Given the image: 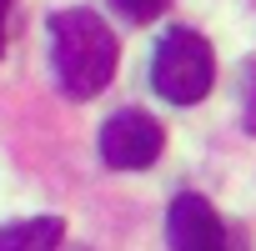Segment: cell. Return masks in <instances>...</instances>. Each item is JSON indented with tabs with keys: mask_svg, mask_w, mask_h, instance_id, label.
Returning <instances> with one entry per match:
<instances>
[{
	"mask_svg": "<svg viewBox=\"0 0 256 251\" xmlns=\"http://www.w3.org/2000/svg\"><path fill=\"white\" fill-rule=\"evenodd\" d=\"M50 60H56L60 90L76 100H90L110 86L120 46L96 10H56L50 16Z\"/></svg>",
	"mask_w": 256,
	"mask_h": 251,
	"instance_id": "1",
	"label": "cell"
},
{
	"mask_svg": "<svg viewBox=\"0 0 256 251\" xmlns=\"http://www.w3.org/2000/svg\"><path fill=\"white\" fill-rule=\"evenodd\" d=\"M151 86H156V96L171 100V106H196V100H206V90L216 86V56H211L206 36L171 26V30L156 40Z\"/></svg>",
	"mask_w": 256,
	"mask_h": 251,
	"instance_id": "2",
	"label": "cell"
},
{
	"mask_svg": "<svg viewBox=\"0 0 256 251\" xmlns=\"http://www.w3.org/2000/svg\"><path fill=\"white\" fill-rule=\"evenodd\" d=\"M166 146V131L161 120H151L146 110H116L106 126H100V161L116 166V171H141L161 156Z\"/></svg>",
	"mask_w": 256,
	"mask_h": 251,
	"instance_id": "3",
	"label": "cell"
},
{
	"mask_svg": "<svg viewBox=\"0 0 256 251\" xmlns=\"http://www.w3.org/2000/svg\"><path fill=\"white\" fill-rule=\"evenodd\" d=\"M171 251H231V236H226V221L216 216V206L206 196H176L171 201Z\"/></svg>",
	"mask_w": 256,
	"mask_h": 251,
	"instance_id": "4",
	"label": "cell"
},
{
	"mask_svg": "<svg viewBox=\"0 0 256 251\" xmlns=\"http://www.w3.org/2000/svg\"><path fill=\"white\" fill-rule=\"evenodd\" d=\"M60 241H66L60 216H26L0 226V251H60Z\"/></svg>",
	"mask_w": 256,
	"mask_h": 251,
	"instance_id": "5",
	"label": "cell"
},
{
	"mask_svg": "<svg viewBox=\"0 0 256 251\" xmlns=\"http://www.w3.org/2000/svg\"><path fill=\"white\" fill-rule=\"evenodd\" d=\"M110 6L131 20V26H146V20H156V16L166 10V0H110Z\"/></svg>",
	"mask_w": 256,
	"mask_h": 251,
	"instance_id": "6",
	"label": "cell"
},
{
	"mask_svg": "<svg viewBox=\"0 0 256 251\" xmlns=\"http://www.w3.org/2000/svg\"><path fill=\"white\" fill-rule=\"evenodd\" d=\"M6 10H10V0H0V50H6Z\"/></svg>",
	"mask_w": 256,
	"mask_h": 251,
	"instance_id": "7",
	"label": "cell"
},
{
	"mask_svg": "<svg viewBox=\"0 0 256 251\" xmlns=\"http://www.w3.org/2000/svg\"><path fill=\"white\" fill-rule=\"evenodd\" d=\"M251 131H256V100H251Z\"/></svg>",
	"mask_w": 256,
	"mask_h": 251,
	"instance_id": "8",
	"label": "cell"
}]
</instances>
